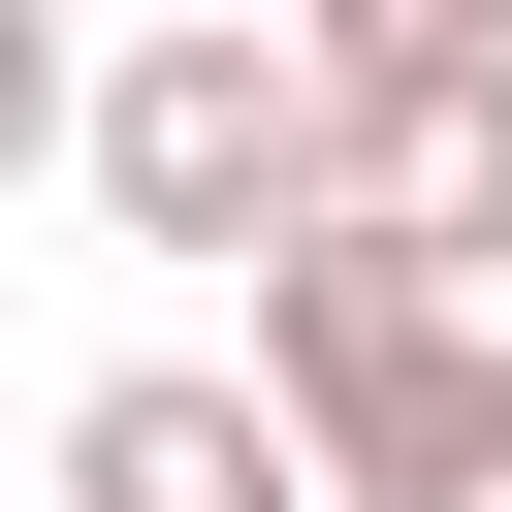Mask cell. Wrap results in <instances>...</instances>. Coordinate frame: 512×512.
Wrapping results in <instances>:
<instances>
[{"mask_svg": "<svg viewBox=\"0 0 512 512\" xmlns=\"http://www.w3.org/2000/svg\"><path fill=\"white\" fill-rule=\"evenodd\" d=\"M352 224H384V256H448V288H512V64L352 96Z\"/></svg>", "mask_w": 512, "mask_h": 512, "instance_id": "4", "label": "cell"}, {"mask_svg": "<svg viewBox=\"0 0 512 512\" xmlns=\"http://www.w3.org/2000/svg\"><path fill=\"white\" fill-rule=\"evenodd\" d=\"M320 32V96H416V64H512V0H288Z\"/></svg>", "mask_w": 512, "mask_h": 512, "instance_id": "5", "label": "cell"}, {"mask_svg": "<svg viewBox=\"0 0 512 512\" xmlns=\"http://www.w3.org/2000/svg\"><path fill=\"white\" fill-rule=\"evenodd\" d=\"M256 384H288L320 512H480L512 480V320L448 256H384V224H288L256 256Z\"/></svg>", "mask_w": 512, "mask_h": 512, "instance_id": "1", "label": "cell"}, {"mask_svg": "<svg viewBox=\"0 0 512 512\" xmlns=\"http://www.w3.org/2000/svg\"><path fill=\"white\" fill-rule=\"evenodd\" d=\"M64 512H320V448H288V384H224V352H128V384L64 416Z\"/></svg>", "mask_w": 512, "mask_h": 512, "instance_id": "3", "label": "cell"}, {"mask_svg": "<svg viewBox=\"0 0 512 512\" xmlns=\"http://www.w3.org/2000/svg\"><path fill=\"white\" fill-rule=\"evenodd\" d=\"M96 224L128 256H288V224H352V96H320V32H256V0H192V32H128L96 64Z\"/></svg>", "mask_w": 512, "mask_h": 512, "instance_id": "2", "label": "cell"}, {"mask_svg": "<svg viewBox=\"0 0 512 512\" xmlns=\"http://www.w3.org/2000/svg\"><path fill=\"white\" fill-rule=\"evenodd\" d=\"M32 160H96V96H64V0H0V192Z\"/></svg>", "mask_w": 512, "mask_h": 512, "instance_id": "6", "label": "cell"}]
</instances>
